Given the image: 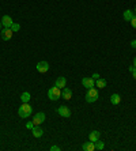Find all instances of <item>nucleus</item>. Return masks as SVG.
<instances>
[{
  "instance_id": "f257e3e1",
  "label": "nucleus",
  "mask_w": 136,
  "mask_h": 151,
  "mask_svg": "<svg viewBox=\"0 0 136 151\" xmlns=\"http://www.w3.org/2000/svg\"><path fill=\"white\" fill-rule=\"evenodd\" d=\"M31 112H33V109H31V106L29 105V102H23L18 109V113L22 119H27L31 114Z\"/></svg>"
},
{
  "instance_id": "f03ea898",
  "label": "nucleus",
  "mask_w": 136,
  "mask_h": 151,
  "mask_svg": "<svg viewBox=\"0 0 136 151\" xmlns=\"http://www.w3.org/2000/svg\"><path fill=\"white\" fill-rule=\"evenodd\" d=\"M99 98V94H98V90L97 88H88L87 90V94H86V101L87 102H90V104H93V102H95V101Z\"/></svg>"
},
{
  "instance_id": "7ed1b4c3",
  "label": "nucleus",
  "mask_w": 136,
  "mask_h": 151,
  "mask_svg": "<svg viewBox=\"0 0 136 151\" xmlns=\"http://www.w3.org/2000/svg\"><path fill=\"white\" fill-rule=\"evenodd\" d=\"M60 95H61V91H60V88L59 87H50L49 90H48V98H49L50 101H56L60 98Z\"/></svg>"
},
{
  "instance_id": "20e7f679",
  "label": "nucleus",
  "mask_w": 136,
  "mask_h": 151,
  "mask_svg": "<svg viewBox=\"0 0 136 151\" xmlns=\"http://www.w3.org/2000/svg\"><path fill=\"white\" fill-rule=\"evenodd\" d=\"M44 121H45V113H42V112H38V113H36L34 119H33L34 125H40V124H42Z\"/></svg>"
},
{
  "instance_id": "39448f33",
  "label": "nucleus",
  "mask_w": 136,
  "mask_h": 151,
  "mask_svg": "<svg viewBox=\"0 0 136 151\" xmlns=\"http://www.w3.org/2000/svg\"><path fill=\"white\" fill-rule=\"evenodd\" d=\"M13 34H14V32L11 30V27H4V29H3V33H1V38H3L4 41H8V40H11Z\"/></svg>"
},
{
  "instance_id": "423d86ee",
  "label": "nucleus",
  "mask_w": 136,
  "mask_h": 151,
  "mask_svg": "<svg viewBox=\"0 0 136 151\" xmlns=\"http://www.w3.org/2000/svg\"><path fill=\"white\" fill-rule=\"evenodd\" d=\"M82 84H83V87H86L87 90H88V88L94 87L95 80H94L93 78H83V79H82Z\"/></svg>"
},
{
  "instance_id": "0eeeda50",
  "label": "nucleus",
  "mask_w": 136,
  "mask_h": 151,
  "mask_svg": "<svg viewBox=\"0 0 136 151\" xmlns=\"http://www.w3.org/2000/svg\"><path fill=\"white\" fill-rule=\"evenodd\" d=\"M57 113L60 114V116H63V117H69V116H71V110H69L67 106L61 105V106L57 109Z\"/></svg>"
},
{
  "instance_id": "6e6552de",
  "label": "nucleus",
  "mask_w": 136,
  "mask_h": 151,
  "mask_svg": "<svg viewBox=\"0 0 136 151\" xmlns=\"http://www.w3.org/2000/svg\"><path fill=\"white\" fill-rule=\"evenodd\" d=\"M48 69H49V64L46 63V61H40V63L37 64V71H38V72L45 74Z\"/></svg>"
},
{
  "instance_id": "1a4fd4ad",
  "label": "nucleus",
  "mask_w": 136,
  "mask_h": 151,
  "mask_svg": "<svg viewBox=\"0 0 136 151\" xmlns=\"http://www.w3.org/2000/svg\"><path fill=\"white\" fill-rule=\"evenodd\" d=\"M31 133H33V136H34V138H41V136L44 135V129L41 128V127L34 125V127H33V129H31Z\"/></svg>"
},
{
  "instance_id": "9d476101",
  "label": "nucleus",
  "mask_w": 136,
  "mask_h": 151,
  "mask_svg": "<svg viewBox=\"0 0 136 151\" xmlns=\"http://www.w3.org/2000/svg\"><path fill=\"white\" fill-rule=\"evenodd\" d=\"M13 23H14V20H13V18H11L10 15H4L3 19H1V25L4 26V27H11Z\"/></svg>"
},
{
  "instance_id": "9b49d317",
  "label": "nucleus",
  "mask_w": 136,
  "mask_h": 151,
  "mask_svg": "<svg viewBox=\"0 0 136 151\" xmlns=\"http://www.w3.org/2000/svg\"><path fill=\"white\" fill-rule=\"evenodd\" d=\"M55 86H56V87H59V88H64L65 86H67V79H65L64 76H60V78H57V80H56V83H55Z\"/></svg>"
},
{
  "instance_id": "f8f14e48",
  "label": "nucleus",
  "mask_w": 136,
  "mask_h": 151,
  "mask_svg": "<svg viewBox=\"0 0 136 151\" xmlns=\"http://www.w3.org/2000/svg\"><path fill=\"white\" fill-rule=\"evenodd\" d=\"M61 95H63V98H64V100H71V98H72V90H71V88H68L67 86H65V87L63 88V91H61Z\"/></svg>"
},
{
  "instance_id": "ddd939ff",
  "label": "nucleus",
  "mask_w": 136,
  "mask_h": 151,
  "mask_svg": "<svg viewBox=\"0 0 136 151\" xmlns=\"http://www.w3.org/2000/svg\"><path fill=\"white\" fill-rule=\"evenodd\" d=\"M88 139H90L91 142H97L98 139H101V133H99V131H91L90 135H88Z\"/></svg>"
},
{
  "instance_id": "4468645a",
  "label": "nucleus",
  "mask_w": 136,
  "mask_h": 151,
  "mask_svg": "<svg viewBox=\"0 0 136 151\" xmlns=\"http://www.w3.org/2000/svg\"><path fill=\"white\" fill-rule=\"evenodd\" d=\"M82 148H83L85 151H94V150H95V147H94V142L90 140V142L85 143V144L82 146Z\"/></svg>"
},
{
  "instance_id": "2eb2a0df",
  "label": "nucleus",
  "mask_w": 136,
  "mask_h": 151,
  "mask_svg": "<svg viewBox=\"0 0 136 151\" xmlns=\"http://www.w3.org/2000/svg\"><path fill=\"white\" fill-rule=\"evenodd\" d=\"M123 16H124V19H125L127 22H131V19L133 18V13H132V10H125Z\"/></svg>"
},
{
  "instance_id": "dca6fc26",
  "label": "nucleus",
  "mask_w": 136,
  "mask_h": 151,
  "mask_svg": "<svg viewBox=\"0 0 136 151\" xmlns=\"http://www.w3.org/2000/svg\"><path fill=\"white\" fill-rule=\"evenodd\" d=\"M110 102L113 104V105H118L120 102H121V97L118 94H112L110 97Z\"/></svg>"
},
{
  "instance_id": "f3484780",
  "label": "nucleus",
  "mask_w": 136,
  "mask_h": 151,
  "mask_svg": "<svg viewBox=\"0 0 136 151\" xmlns=\"http://www.w3.org/2000/svg\"><path fill=\"white\" fill-rule=\"evenodd\" d=\"M94 147H95V150H104L105 144H104V142H101V139H98L97 142H94Z\"/></svg>"
},
{
  "instance_id": "a211bd4d",
  "label": "nucleus",
  "mask_w": 136,
  "mask_h": 151,
  "mask_svg": "<svg viewBox=\"0 0 136 151\" xmlns=\"http://www.w3.org/2000/svg\"><path fill=\"white\" fill-rule=\"evenodd\" d=\"M95 84H97V87H99V88H104V87H106V80L105 79H97L95 80Z\"/></svg>"
},
{
  "instance_id": "6ab92c4d",
  "label": "nucleus",
  "mask_w": 136,
  "mask_h": 151,
  "mask_svg": "<svg viewBox=\"0 0 136 151\" xmlns=\"http://www.w3.org/2000/svg\"><path fill=\"white\" fill-rule=\"evenodd\" d=\"M30 93H27V91H25L23 94L20 95V100H22V102H29L30 101Z\"/></svg>"
},
{
  "instance_id": "aec40b11",
  "label": "nucleus",
  "mask_w": 136,
  "mask_h": 151,
  "mask_svg": "<svg viewBox=\"0 0 136 151\" xmlns=\"http://www.w3.org/2000/svg\"><path fill=\"white\" fill-rule=\"evenodd\" d=\"M19 29H20V26H19L18 23H15V22H14V23H13V26H11V30H13L14 33H17V32L19 30Z\"/></svg>"
},
{
  "instance_id": "412c9836",
  "label": "nucleus",
  "mask_w": 136,
  "mask_h": 151,
  "mask_svg": "<svg viewBox=\"0 0 136 151\" xmlns=\"http://www.w3.org/2000/svg\"><path fill=\"white\" fill-rule=\"evenodd\" d=\"M129 71L132 72V76H133V78L136 79V68L133 67V65H131V67H129Z\"/></svg>"
},
{
  "instance_id": "4be33fe9",
  "label": "nucleus",
  "mask_w": 136,
  "mask_h": 151,
  "mask_svg": "<svg viewBox=\"0 0 136 151\" xmlns=\"http://www.w3.org/2000/svg\"><path fill=\"white\" fill-rule=\"evenodd\" d=\"M131 25H132V27L136 29V15H133V18L131 19Z\"/></svg>"
},
{
  "instance_id": "5701e85b",
  "label": "nucleus",
  "mask_w": 136,
  "mask_h": 151,
  "mask_svg": "<svg viewBox=\"0 0 136 151\" xmlns=\"http://www.w3.org/2000/svg\"><path fill=\"white\" fill-rule=\"evenodd\" d=\"M33 127H34V123H33V121H29V123L26 124V128H27V129H33Z\"/></svg>"
},
{
  "instance_id": "b1692460",
  "label": "nucleus",
  "mask_w": 136,
  "mask_h": 151,
  "mask_svg": "<svg viewBox=\"0 0 136 151\" xmlns=\"http://www.w3.org/2000/svg\"><path fill=\"white\" fill-rule=\"evenodd\" d=\"M59 150H60L59 146H52V147H50V151H59Z\"/></svg>"
},
{
  "instance_id": "393cba45",
  "label": "nucleus",
  "mask_w": 136,
  "mask_h": 151,
  "mask_svg": "<svg viewBox=\"0 0 136 151\" xmlns=\"http://www.w3.org/2000/svg\"><path fill=\"white\" fill-rule=\"evenodd\" d=\"M91 78H93L94 80H97V79H99V75H98V74H97V72H95V74H94V75L91 76Z\"/></svg>"
},
{
  "instance_id": "a878e982",
  "label": "nucleus",
  "mask_w": 136,
  "mask_h": 151,
  "mask_svg": "<svg viewBox=\"0 0 136 151\" xmlns=\"http://www.w3.org/2000/svg\"><path fill=\"white\" fill-rule=\"evenodd\" d=\"M131 46H132V48H136V40H133V41L131 42Z\"/></svg>"
},
{
  "instance_id": "bb28decb",
  "label": "nucleus",
  "mask_w": 136,
  "mask_h": 151,
  "mask_svg": "<svg viewBox=\"0 0 136 151\" xmlns=\"http://www.w3.org/2000/svg\"><path fill=\"white\" fill-rule=\"evenodd\" d=\"M133 65H135V68H136V57L133 59Z\"/></svg>"
},
{
  "instance_id": "cd10ccee",
  "label": "nucleus",
  "mask_w": 136,
  "mask_h": 151,
  "mask_svg": "<svg viewBox=\"0 0 136 151\" xmlns=\"http://www.w3.org/2000/svg\"><path fill=\"white\" fill-rule=\"evenodd\" d=\"M0 29H1V20H0Z\"/></svg>"
},
{
  "instance_id": "c85d7f7f",
  "label": "nucleus",
  "mask_w": 136,
  "mask_h": 151,
  "mask_svg": "<svg viewBox=\"0 0 136 151\" xmlns=\"http://www.w3.org/2000/svg\"><path fill=\"white\" fill-rule=\"evenodd\" d=\"M135 13H136V7H135Z\"/></svg>"
}]
</instances>
